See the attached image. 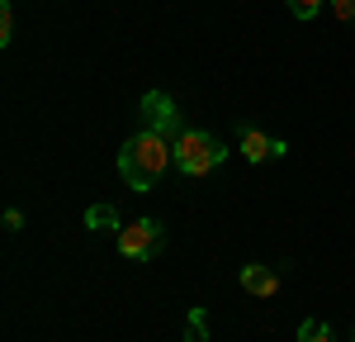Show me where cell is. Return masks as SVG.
I'll return each instance as SVG.
<instances>
[{"mask_svg": "<svg viewBox=\"0 0 355 342\" xmlns=\"http://www.w3.org/2000/svg\"><path fill=\"white\" fill-rule=\"evenodd\" d=\"M85 228H90V233H100V228H114V233H119L123 219H119L114 204H90V209H85Z\"/></svg>", "mask_w": 355, "mask_h": 342, "instance_id": "obj_7", "label": "cell"}, {"mask_svg": "<svg viewBox=\"0 0 355 342\" xmlns=\"http://www.w3.org/2000/svg\"><path fill=\"white\" fill-rule=\"evenodd\" d=\"M237 147H242V157L251 167H261V162H279L284 152H289V142L284 138H270L266 129H256V124H242L237 129Z\"/></svg>", "mask_w": 355, "mask_h": 342, "instance_id": "obj_5", "label": "cell"}, {"mask_svg": "<svg viewBox=\"0 0 355 342\" xmlns=\"http://www.w3.org/2000/svg\"><path fill=\"white\" fill-rule=\"evenodd\" d=\"M10 38H15V5L0 0V48H10Z\"/></svg>", "mask_w": 355, "mask_h": 342, "instance_id": "obj_9", "label": "cell"}, {"mask_svg": "<svg viewBox=\"0 0 355 342\" xmlns=\"http://www.w3.org/2000/svg\"><path fill=\"white\" fill-rule=\"evenodd\" d=\"M137 114H142V124H147V129L166 133L171 142L185 133V124H180V105H175L166 90H147V95L137 100Z\"/></svg>", "mask_w": 355, "mask_h": 342, "instance_id": "obj_4", "label": "cell"}, {"mask_svg": "<svg viewBox=\"0 0 355 342\" xmlns=\"http://www.w3.org/2000/svg\"><path fill=\"white\" fill-rule=\"evenodd\" d=\"M331 15H336L341 24H351V28H355V0H331Z\"/></svg>", "mask_w": 355, "mask_h": 342, "instance_id": "obj_12", "label": "cell"}, {"mask_svg": "<svg viewBox=\"0 0 355 342\" xmlns=\"http://www.w3.org/2000/svg\"><path fill=\"white\" fill-rule=\"evenodd\" d=\"M162 247H166V228L157 219H133V224L119 228V252L128 261H152V256H162Z\"/></svg>", "mask_w": 355, "mask_h": 342, "instance_id": "obj_3", "label": "cell"}, {"mask_svg": "<svg viewBox=\"0 0 355 342\" xmlns=\"http://www.w3.org/2000/svg\"><path fill=\"white\" fill-rule=\"evenodd\" d=\"M294 342H336V338H331V328L322 323V318H303V328H299Z\"/></svg>", "mask_w": 355, "mask_h": 342, "instance_id": "obj_8", "label": "cell"}, {"mask_svg": "<svg viewBox=\"0 0 355 342\" xmlns=\"http://www.w3.org/2000/svg\"><path fill=\"white\" fill-rule=\"evenodd\" d=\"M5 228L19 233V228H24V214H19V209H5Z\"/></svg>", "mask_w": 355, "mask_h": 342, "instance_id": "obj_13", "label": "cell"}, {"mask_svg": "<svg viewBox=\"0 0 355 342\" xmlns=\"http://www.w3.org/2000/svg\"><path fill=\"white\" fill-rule=\"evenodd\" d=\"M171 162H175V142L166 138V133H157V129H147V124H142V133H133L119 147V176L128 181V190H137V195L152 190L166 176Z\"/></svg>", "mask_w": 355, "mask_h": 342, "instance_id": "obj_1", "label": "cell"}, {"mask_svg": "<svg viewBox=\"0 0 355 342\" xmlns=\"http://www.w3.org/2000/svg\"><path fill=\"white\" fill-rule=\"evenodd\" d=\"M185 328H190V342H204V338H209V314H204V309H190Z\"/></svg>", "mask_w": 355, "mask_h": 342, "instance_id": "obj_11", "label": "cell"}, {"mask_svg": "<svg viewBox=\"0 0 355 342\" xmlns=\"http://www.w3.org/2000/svg\"><path fill=\"white\" fill-rule=\"evenodd\" d=\"M227 162V142L218 133H209V129H185L180 138H175V167L185 171V176H209V171H218Z\"/></svg>", "mask_w": 355, "mask_h": 342, "instance_id": "obj_2", "label": "cell"}, {"mask_svg": "<svg viewBox=\"0 0 355 342\" xmlns=\"http://www.w3.org/2000/svg\"><path fill=\"white\" fill-rule=\"evenodd\" d=\"M237 281H242V290L256 295V300H275V290H279V276H275L270 266H261V261H246Z\"/></svg>", "mask_w": 355, "mask_h": 342, "instance_id": "obj_6", "label": "cell"}, {"mask_svg": "<svg viewBox=\"0 0 355 342\" xmlns=\"http://www.w3.org/2000/svg\"><path fill=\"white\" fill-rule=\"evenodd\" d=\"M284 5H289V10H294V19H318V15H322V5H327V0H284Z\"/></svg>", "mask_w": 355, "mask_h": 342, "instance_id": "obj_10", "label": "cell"}]
</instances>
